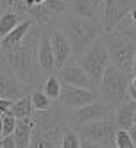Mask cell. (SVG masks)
<instances>
[{
  "mask_svg": "<svg viewBox=\"0 0 136 148\" xmlns=\"http://www.w3.org/2000/svg\"><path fill=\"white\" fill-rule=\"evenodd\" d=\"M0 148H16L13 136H0Z\"/></svg>",
  "mask_w": 136,
  "mask_h": 148,
  "instance_id": "cell-27",
  "label": "cell"
},
{
  "mask_svg": "<svg viewBox=\"0 0 136 148\" xmlns=\"http://www.w3.org/2000/svg\"><path fill=\"white\" fill-rule=\"evenodd\" d=\"M117 130L118 129H117V125H115L113 118L108 116V118H102L99 121L77 127L75 134L81 137V139H84V141L113 148V139H115V132H117Z\"/></svg>",
  "mask_w": 136,
  "mask_h": 148,
  "instance_id": "cell-7",
  "label": "cell"
},
{
  "mask_svg": "<svg viewBox=\"0 0 136 148\" xmlns=\"http://www.w3.org/2000/svg\"><path fill=\"white\" fill-rule=\"evenodd\" d=\"M133 75H127L120 70H117L113 64H108L106 71L99 82V98H102L100 102L108 103L109 107H117L125 100V88H127V82Z\"/></svg>",
  "mask_w": 136,
  "mask_h": 148,
  "instance_id": "cell-5",
  "label": "cell"
},
{
  "mask_svg": "<svg viewBox=\"0 0 136 148\" xmlns=\"http://www.w3.org/2000/svg\"><path fill=\"white\" fill-rule=\"evenodd\" d=\"M61 148H81V137L75 134V130L68 129L61 137Z\"/></svg>",
  "mask_w": 136,
  "mask_h": 148,
  "instance_id": "cell-24",
  "label": "cell"
},
{
  "mask_svg": "<svg viewBox=\"0 0 136 148\" xmlns=\"http://www.w3.org/2000/svg\"><path fill=\"white\" fill-rule=\"evenodd\" d=\"M56 77L61 84H66V86H74V88H81V89H88V91H97L95 84H93L88 75L82 71L77 62H72V64H65L63 68L57 70Z\"/></svg>",
  "mask_w": 136,
  "mask_h": 148,
  "instance_id": "cell-11",
  "label": "cell"
},
{
  "mask_svg": "<svg viewBox=\"0 0 136 148\" xmlns=\"http://www.w3.org/2000/svg\"><path fill=\"white\" fill-rule=\"evenodd\" d=\"M125 100L129 102H136V88H134V75L129 79L127 88H125Z\"/></svg>",
  "mask_w": 136,
  "mask_h": 148,
  "instance_id": "cell-26",
  "label": "cell"
},
{
  "mask_svg": "<svg viewBox=\"0 0 136 148\" xmlns=\"http://www.w3.org/2000/svg\"><path fill=\"white\" fill-rule=\"evenodd\" d=\"M11 105H13L11 100H4V98H0V116H4L6 112H9Z\"/></svg>",
  "mask_w": 136,
  "mask_h": 148,
  "instance_id": "cell-28",
  "label": "cell"
},
{
  "mask_svg": "<svg viewBox=\"0 0 136 148\" xmlns=\"http://www.w3.org/2000/svg\"><path fill=\"white\" fill-rule=\"evenodd\" d=\"M115 125L118 130H127V132H134V121H136V102H129L124 100L120 105L115 107Z\"/></svg>",
  "mask_w": 136,
  "mask_h": 148,
  "instance_id": "cell-13",
  "label": "cell"
},
{
  "mask_svg": "<svg viewBox=\"0 0 136 148\" xmlns=\"http://www.w3.org/2000/svg\"><path fill=\"white\" fill-rule=\"evenodd\" d=\"M102 43L108 50L109 64L117 70L134 75V59H136V16L131 11L111 32L102 36Z\"/></svg>",
  "mask_w": 136,
  "mask_h": 148,
  "instance_id": "cell-2",
  "label": "cell"
},
{
  "mask_svg": "<svg viewBox=\"0 0 136 148\" xmlns=\"http://www.w3.org/2000/svg\"><path fill=\"white\" fill-rule=\"evenodd\" d=\"M27 18H29L27 14L16 13V11H9V9H7V11H4V14L0 16V39H2L4 36H7L16 25H20Z\"/></svg>",
  "mask_w": 136,
  "mask_h": 148,
  "instance_id": "cell-18",
  "label": "cell"
},
{
  "mask_svg": "<svg viewBox=\"0 0 136 148\" xmlns=\"http://www.w3.org/2000/svg\"><path fill=\"white\" fill-rule=\"evenodd\" d=\"M61 2H68V0H61Z\"/></svg>",
  "mask_w": 136,
  "mask_h": 148,
  "instance_id": "cell-32",
  "label": "cell"
},
{
  "mask_svg": "<svg viewBox=\"0 0 136 148\" xmlns=\"http://www.w3.org/2000/svg\"><path fill=\"white\" fill-rule=\"evenodd\" d=\"M59 105L63 109L68 111H75L79 107L97 102L99 100V93L97 91H88V89H81V88H74V86H66L61 84V93H59Z\"/></svg>",
  "mask_w": 136,
  "mask_h": 148,
  "instance_id": "cell-9",
  "label": "cell"
},
{
  "mask_svg": "<svg viewBox=\"0 0 136 148\" xmlns=\"http://www.w3.org/2000/svg\"><path fill=\"white\" fill-rule=\"evenodd\" d=\"M41 93H43L50 102H57L59 93H61V82L57 80L56 75H48L43 80V89H41Z\"/></svg>",
  "mask_w": 136,
  "mask_h": 148,
  "instance_id": "cell-20",
  "label": "cell"
},
{
  "mask_svg": "<svg viewBox=\"0 0 136 148\" xmlns=\"http://www.w3.org/2000/svg\"><path fill=\"white\" fill-rule=\"evenodd\" d=\"M113 148H136L134 145V132L117 130L113 139Z\"/></svg>",
  "mask_w": 136,
  "mask_h": 148,
  "instance_id": "cell-21",
  "label": "cell"
},
{
  "mask_svg": "<svg viewBox=\"0 0 136 148\" xmlns=\"http://www.w3.org/2000/svg\"><path fill=\"white\" fill-rule=\"evenodd\" d=\"M4 11H7V7H6V0H0V16L4 14Z\"/></svg>",
  "mask_w": 136,
  "mask_h": 148,
  "instance_id": "cell-30",
  "label": "cell"
},
{
  "mask_svg": "<svg viewBox=\"0 0 136 148\" xmlns=\"http://www.w3.org/2000/svg\"><path fill=\"white\" fill-rule=\"evenodd\" d=\"M50 48H52V54H54V66L56 70L63 68L70 61L72 57V50H70V43L66 36L61 32L59 29H54L50 34Z\"/></svg>",
  "mask_w": 136,
  "mask_h": 148,
  "instance_id": "cell-12",
  "label": "cell"
},
{
  "mask_svg": "<svg viewBox=\"0 0 136 148\" xmlns=\"http://www.w3.org/2000/svg\"><path fill=\"white\" fill-rule=\"evenodd\" d=\"M68 11L82 20L97 23V9L91 0H68Z\"/></svg>",
  "mask_w": 136,
  "mask_h": 148,
  "instance_id": "cell-17",
  "label": "cell"
},
{
  "mask_svg": "<svg viewBox=\"0 0 136 148\" xmlns=\"http://www.w3.org/2000/svg\"><path fill=\"white\" fill-rule=\"evenodd\" d=\"M38 66L43 75H52L56 70L54 66V54L50 48V32H41L39 43H38Z\"/></svg>",
  "mask_w": 136,
  "mask_h": 148,
  "instance_id": "cell-14",
  "label": "cell"
},
{
  "mask_svg": "<svg viewBox=\"0 0 136 148\" xmlns=\"http://www.w3.org/2000/svg\"><path fill=\"white\" fill-rule=\"evenodd\" d=\"M108 64H109L108 50H106V47H104L100 36L95 39V43H93L84 54L77 59V66L86 73L88 79L95 84V86L100 82L104 71H106V68H108Z\"/></svg>",
  "mask_w": 136,
  "mask_h": 148,
  "instance_id": "cell-6",
  "label": "cell"
},
{
  "mask_svg": "<svg viewBox=\"0 0 136 148\" xmlns=\"http://www.w3.org/2000/svg\"><path fill=\"white\" fill-rule=\"evenodd\" d=\"M41 32H43L41 27L32 25L30 30L25 34V38L22 39V43L16 45L13 50L4 52V57L9 68H11L13 75L30 89L39 86L45 80V75L38 66V43Z\"/></svg>",
  "mask_w": 136,
  "mask_h": 148,
  "instance_id": "cell-1",
  "label": "cell"
},
{
  "mask_svg": "<svg viewBox=\"0 0 136 148\" xmlns=\"http://www.w3.org/2000/svg\"><path fill=\"white\" fill-rule=\"evenodd\" d=\"M9 112H11L16 120L30 118V116L34 114L32 103H30V97H29V95H25V97L14 100V102H13V105H11V109H9Z\"/></svg>",
  "mask_w": 136,
  "mask_h": 148,
  "instance_id": "cell-19",
  "label": "cell"
},
{
  "mask_svg": "<svg viewBox=\"0 0 136 148\" xmlns=\"http://www.w3.org/2000/svg\"><path fill=\"white\" fill-rule=\"evenodd\" d=\"M0 118H2V136H11L14 127H16V118L11 112H6L4 116H0Z\"/></svg>",
  "mask_w": 136,
  "mask_h": 148,
  "instance_id": "cell-25",
  "label": "cell"
},
{
  "mask_svg": "<svg viewBox=\"0 0 136 148\" xmlns=\"http://www.w3.org/2000/svg\"><path fill=\"white\" fill-rule=\"evenodd\" d=\"M32 129H34L32 118L16 120V127H14V130H13V134H11L16 148H29V141H30Z\"/></svg>",
  "mask_w": 136,
  "mask_h": 148,
  "instance_id": "cell-16",
  "label": "cell"
},
{
  "mask_svg": "<svg viewBox=\"0 0 136 148\" xmlns=\"http://www.w3.org/2000/svg\"><path fill=\"white\" fill-rule=\"evenodd\" d=\"M61 32L66 36L68 43H70V50H72V57L70 59H79L84 52L95 43V39L100 36V27L95 22L90 20H82L72 13H66L63 16L61 22Z\"/></svg>",
  "mask_w": 136,
  "mask_h": 148,
  "instance_id": "cell-3",
  "label": "cell"
},
{
  "mask_svg": "<svg viewBox=\"0 0 136 148\" xmlns=\"http://www.w3.org/2000/svg\"><path fill=\"white\" fill-rule=\"evenodd\" d=\"M29 148H61L59 145L52 143L47 137L39 136L34 129H32V134H30V141H29Z\"/></svg>",
  "mask_w": 136,
  "mask_h": 148,
  "instance_id": "cell-23",
  "label": "cell"
},
{
  "mask_svg": "<svg viewBox=\"0 0 136 148\" xmlns=\"http://www.w3.org/2000/svg\"><path fill=\"white\" fill-rule=\"evenodd\" d=\"M0 136H2V118H0Z\"/></svg>",
  "mask_w": 136,
  "mask_h": 148,
  "instance_id": "cell-31",
  "label": "cell"
},
{
  "mask_svg": "<svg viewBox=\"0 0 136 148\" xmlns=\"http://www.w3.org/2000/svg\"><path fill=\"white\" fill-rule=\"evenodd\" d=\"M32 25H34V22H32L30 18H27V20H23L20 25H16L7 36H4L2 39H0V54L13 50L16 45L22 43V39L25 38V34L30 30V27H32Z\"/></svg>",
  "mask_w": 136,
  "mask_h": 148,
  "instance_id": "cell-15",
  "label": "cell"
},
{
  "mask_svg": "<svg viewBox=\"0 0 136 148\" xmlns=\"http://www.w3.org/2000/svg\"><path fill=\"white\" fill-rule=\"evenodd\" d=\"M81 148H108V146H102V145H97V143H90V141L81 139Z\"/></svg>",
  "mask_w": 136,
  "mask_h": 148,
  "instance_id": "cell-29",
  "label": "cell"
},
{
  "mask_svg": "<svg viewBox=\"0 0 136 148\" xmlns=\"http://www.w3.org/2000/svg\"><path fill=\"white\" fill-rule=\"evenodd\" d=\"M113 114V109L109 107L108 103H104L100 100L97 102H91L84 107H79L72 112V118L68 120V123L81 127V125H86V123H93V121H99L102 118H108V116Z\"/></svg>",
  "mask_w": 136,
  "mask_h": 148,
  "instance_id": "cell-10",
  "label": "cell"
},
{
  "mask_svg": "<svg viewBox=\"0 0 136 148\" xmlns=\"http://www.w3.org/2000/svg\"><path fill=\"white\" fill-rule=\"evenodd\" d=\"M30 93H32V89L27 88L25 84H22L13 75L4 54H0V98L14 102V100L25 97V95H30Z\"/></svg>",
  "mask_w": 136,
  "mask_h": 148,
  "instance_id": "cell-8",
  "label": "cell"
},
{
  "mask_svg": "<svg viewBox=\"0 0 136 148\" xmlns=\"http://www.w3.org/2000/svg\"><path fill=\"white\" fill-rule=\"evenodd\" d=\"M30 97V103H32V109L34 111H45V109H48L54 102H50L47 97L41 91H38V89H34L32 93L29 95Z\"/></svg>",
  "mask_w": 136,
  "mask_h": 148,
  "instance_id": "cell-22",
  "label": "cell"
},
{
  "mask_svg": "<svg viewBox=\"0 0 136 148\" xmlns=\"http://www.w3.org/2000/svg\"><path fill=\"white\" fill-rule=\"evenodd\" d=\"M30 118H32V123H34V130L39 136H43L52 143L61 146L63 134L70 129L68 118L65 116V111H63L61 105L52 103L45 111H34V114Z\"/></svg>",
  "mask_w": 136,
  "mask_h": 148,
  "instance_id": "cell-4",
  "label": "cell"
}]
</instances>
